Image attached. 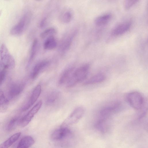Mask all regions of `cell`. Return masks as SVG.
Wrapping results in <instances>:
<instances>
[{"label":"cell","instance_id":"cell-1","mask_svg":"<svg viewBox=\"0 0 148 148\" xmlns=\"http://www.w3.org/2000/svg\"><path fill=\"white\" fill-rule=\"evenodd\" d=\"M89 68V64H86L75 69L66 84L67 86L72 87L85 79L88 75Z\"/></svg>","mask_w":148,"mask_h":148},{"label":"cell","instance_id":"cell-2","mask_svg":"<svg viewBox=\"0 0 148 148\" xmlns=\"http://www.w3.org/2000/svg\"><path fill=\"white\" fill-rule=\"evenodd\" d=\"M0 63L3 69L7 70L12 69L15 66V61L14 58L4 44L2 45L0 48Z\"/></svg>","mask_w":148,"mask_h":148},{"label":"cell","instance_id":"cell-3","mask_svg":"<svg viewBox=\"0 0 148 148\" xmlns=\"http://www.w3.org/2000/svg\"><path fill=\"white\" fill-rule=\"evenodd\" d=\"M126 99L129 104L136 110L141 109L144 105V99L143 96L138 92L129 93L126 95Z\"/></svg>","mask_w":148,"mask_h":148},{"label":"cell","instance_id":"cell-4","mask_svg":"<svg viewBox=\"0 0 148 148\" xmlns=\"http://www.w3.org/2000/svg\"><path fill=\"white\" fill-rule=\"evenodd\" d=\"M30 18L31 15L29 13L23 15L17 23L12 27L10 34L14 36H19L22 34L27 28Z\"/></svg>","mask_w":148,"mask_h":148},{"label":"cell","instance_id":"cell-5","mask_svg":"<svg viewBox=\"0 0 148 148\" xmlns=\"http://www.w3.org/2000/svg\"><path fill=\"white\" fill-rule=\"evenodd\" d=\"M84 112V110L82 107L76 108L64 121L61 127H68L75 123L82 118Z\"/></svg>","mask_w":148,"mask_h":148},{"label":"cell","instance_id":"cell-6","mask_svg":"<svg viewBox=\"0 0 148 148\" xmlns=\"http://www.w3.org/2000/svg\"><path fill=\"white\" fill-rule=\"evenodd\" d=\"M76 30H73L66 34L62 39L59 50L61 54L65 53L70 49L73 40L76 34Z\"/></svg>","mask_w":148,"mask_h":148},{"label":"cell","instance_id":"cell-7","mask_svg":"<svg viewBox=\"0 0 148 148\" xmlns=\"http://www.w3.org/2000/svg\"><path fill=\"white\" fill-rule=\"evenodd\" d=\"M25 84L23 82H16L11 84L8 90V97L9 100L16 98L23 91Z\"/></svg>","mask_w":148,"mask_h":148},{"label":"cell","instance_id":"cell-8","mask_svg":"<svg viewBox=\"0 0 148 148\" xmlns=\"http://www.w3.org/2000/svg\"><path fill=\"white\" fill-rule=\"evenodd\" d=\"M42 104L40 101L38 102L32 108L19 120V125L24 127L27 125L30 122L35 114L39 110Z\"/></svg>","mask_w":148,"mask_h":148},{"label":"cell","instance_id":"cell-9","mask_svg":"<svg viewBox=\"0 0 148 148\" xmlns=\"http://www.w3.org/2000/svg\"><path fill=\"white\" fill-rule=\"evenodd\" d=\"M120 106V102L116 101L104 106L100 111L99 118L107 119L111 115L119 109Z\"/></svg>","mask_w":148,"mask_h":148},{"label":"cell","instance_id":"cell-10","mask_svg":"<svg viewBox=\"0 0 148 148\" xmlns=\"http://www.w3.org/2000/svg\"><path fill=\"white\" fill-rule=\"evenodd\" d=\"M71 132L68 127H61L55 130L51 135V138L55 140H61L69 137Z\"/></svg>","mask_w":148,"mask_h":148},{"label":"cell","instance_id":"cell-11","mask_svg":"<svg viewBox=\"0 0 148 148\" xmlns=\"http://www.w3.org/2000/svg\"><path fill=\"white\" fill-rule=\"evenodd\" d=\"M41 90V86L40 85H38L35 87L28 101L23 106L22 108L23 111L27 110L34 103L39 97Z\"/></svg>","mask_w":148,"mask_h":148},{"label":"cell","instance_id":"cell-12","mask_svg":"<svg viewBox=\"0 0 148 148\" xmlns=\"http://www.w3.org/2000/svg\"><path fill=\"white\" fill-rule=\"evenodd\" d=\"M50 64V61L46 60H43L37 62L32 69L31 75V78L33 79H35Z\"/></svg>","mask_w":148,"mask_h":148},{"label":"cell","instance_id":"cell-13","mask_svg":"<svg viewBox=\"0 0 148 148\" xmlns=\"http://www.w3.org/2000/svg\"><path fill=\"white\" fill-rule=\"evenodd\" d=\"M131 24L130 21H127L118 24L112 30V35L114 36H117L124 34L129 30Z\"/></svg>","mask_w":148,"mask_h":148},{"label":"cell","instance_id":"cell-14","mask_svg":"<svg viewBox=\"0 0 148 148\" xmlns=\"http://www.w3.org/2000/svg\"><path fill=\"white\" fill-rule=\"evenodd\" d=\"M75 70V67L73 65H70L67 67L60 76L59 81V84L60 85L66 84Z\"/></svg>","mask_w":148,"mask_h":148},{"label":"cell","instance_id":"cell-15","mask_svg":"<svg viewBox=\"0 0 148 148\" xmlns=\"http://www.w3.org/2000/svg\"><path fill=\"white\" fill-rule=\"evenodd\" d=\"M73 16V10L70 8H67L61 12L59 16V19L61 22L67 23L72 20Z\"/></svg>","mask_w":148,"mask_h":148},{"label":"cell","instance_id":"cell-16","mask_svg":"<svg viewBox=\"0 0 148 148\" xmlns=\"http://www.w3.org/2000/svg\"><path fill=\"white\" fill-rule=\"evenodd\" d=\"M34 143L33 138L27 136L23 138L19 142L16 148H29Z\"/></svg>","mask_w":148,"mask_h":148},{"label":"cell","instance_id":"cell-17","mask_svg":"<svg viewBox=\"0 0 148 148\" xmlns=\"http://www.w3.org/2000/svg\"><path fill=\"white\" fill-rule=\"evenodd\" d=\"M60 96L59 92L53 91L50 92L47 96L46 99V103L47 105H52L59 100Z\"/></svg>","mask_w":148,"mask_h":148},{"label":"cell","instance_id":"cell-18","mask_svg":"<svg viewBox=\"0 0 148 148\" xmlns=\"http://www.w3.org/2000/svg\"><path fill=\"white\" fill-rule=\"evenodd\" d=\"M38 41L35 38L33 40L31 47L30 55L29 58L27 66H29L34 59L36 56L38 48Z\"/></svg>","mask_w":148,"mask_h":148},{"label":"cell","instance_id":"cell-19","mask_svg":"<svg viewBox=\"0 0 148 148\" xmlns=\"http://www.w3.org/2000/svg\"><path fill=\"white\" fill-rule=\"evenodd\" d=\"M105 75L102 73L97 74L85 82L84 84L88 85L101 83L105 79Z\"/></svg>","mask_w":148,"mask_h":148},{"label":"cell","instance_id":"cell-20","mask_svg":"<svg viewBox=\"0 0 148 148\" xmlns=\"http://www.w3.org/2000/svg\"><path fill=\"white\" fill-rule=\"evenodd\" d=\"M21 133H16L0 145V148H8L19 138Z\"/></svg>","mask_w":148,"mask_h":148},{"label":"cell","instance_id":"cell-21","mask_svg":"<svg viewBox=\"0 0 148 148\" xmlns=\"http://www.w3.org/2000/svg\"><path fill=\"white\" fill-rule=\"evenodd\" d=\"M57 42L54 36L46 38L43 44L44 49L46 50H51L56 48Z\"/></svg>","mask_w":148,"mask_h":148},{"label":"cell","instance_id":"cell-22","mask_svg":"<svg viewBox=\"0 0 148 148\" xmlns=\"http://www.w3.org/2000/svg\"><path fill=\"white\" fill-rule=\"evenodd\" d=\"M9 101L5 96L3 92L0 90V112H4L8 109Z\"/></svg>","mask_w":148,"mask_h":148},{"label":"cell","instance_id":"cell-23","mask_svg":"<svg viewBox=\"0 0 148 148\" xmlns=\"http://www.w3.org/2000/svg\"><path fill=\"white\" fill-rule=\"evenodd\" d=\"M112 15L110 13H106L96 18L95 20V24L97 25H103L107 23L110 20Z\"/></svg>","mask_w":148,"mask_h":148},{"label":"cell","instance_id":"cell-24","mask_svg":"<svg viewBox=\"0 0 148 148\" xmlns=\"http://www.w3.org/2000/svg\"><path fill=\"white\" fill-rule=\"evenodd\" d=\"M57 32L56 29L53 27L48 28L43 31L40 34V37L43 39L54 36Z\"/></svg>","mask_w":148,"mask_h":148},{"label":"cell","instance_id":"cell-25","mask_svg":"<svg viewBox=\"0 0 148 148\" xmlns=\"http://www.w3.org/2000/svg\"><path fill=\"white\" fill-rule=\"evenodd\" d=\"M19 120H18V118L16 117L12 119L8 124L7 130L8 131H10L14 129L17 125L19 124Z\"/></svg>","mask_w":148,"mask_h":148},{"label":"cell","instance_id":"cell-26","mask_svg":"<svg viewBox=\"0 0 148 148\" xmlns=\"http://www.w3.org/2000/svg\"><path fill=\"white\" fill-rule=\"evenodd\" d=\"M138 1V0H126L124 2V7L126 10H128L132 6L134 5Z\"/></svg>","mask_w":148,"mask_h":148},{"label":"cell","instance_id":"cell-27","mask_svg":"<svg viewBox=\"0 0 148 148\" xmlns=\"http://www.w3.org/2000/svg\"><path fill=\"white\" fill-rule=\"evenodd\" d=\"M7 69H3L0 71V86L2 84L6 77Z\"/></svg>","mask_w":148,"mask_h":148},{"label":"cell","instance_id":"cell-28","mask_svg":"<svg viewBox=\"0 0 148 148\" xmlns=\"http://www.w3.org/2000/svg\"><path fill=\"white\" fill-rule=\"evenodd\" d=\"M47 20V18L46 17L43 18L40 23V26L41 27H43L45 24Z\"/></svg>","mask_w":148,"mask_h":148},{"label":"cell","instance_id":"cell-29","mask_svg":"<svg viewBox=\"0 0 148 148\" xmlns=\"http://www.w3.org/2000/svg\"><path fill=\"white\" fill-rule=\"evenodd\" d=\"M3 69V66L0 63V71H1Z\"/></svg>","mask_w":148,"mask_h":148}]
</instances>
